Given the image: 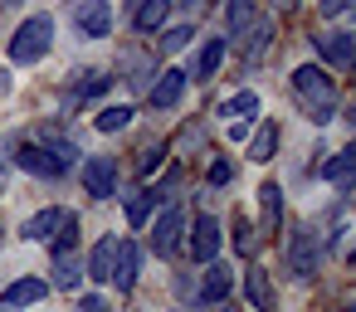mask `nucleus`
<instances>
[{
	"label": "nucleus",
	"instance_id": "1",
	"mask_svg": "<svg viewBox=\"0 0 356 312\" xmlns=\"http://www.w3.org/2000/svg\"><path fill=\"white\" fill-rule=\"evenodd\" d=\"M288 88H293V98H298V108H302V117H307L312 127L337 122L341 93H337V79H327V69H317V64H298V69L288 74Z\"/></svg>",
	"mask_w": 356,
	"mask_h": 312
},
{
	"label": "nucleus",
	"instance_id": "2",
	"mask_svg": "<svg viewBox=\"0 0 356 312\" xmlns=\"http://www.w3.org/2000/svg\"><path fill=\"white\" fill-rule=\"evenodd\" d=\"M49 49H54V15H44V10L25 15V20L10 30V40H6V59H10L15 69H30V64L49 59Z\"/></svg>",
	"mask_w": 356,
	"mask_h": 312
},
{
	"label": "nucleus",
	"instance_id": "3",
	"mask_svg": "<svg viewBox=\"0 0 356 312\" xmlns=\"http://www.w3.org/2000/svg\"><path fill=\"white\" fill-rule=\"evenodd\" d=\"M322 254H327V244H322V234H317L312 224H293V229H288V239H283V268H288L298 283L317 278Z\"/></svg>",
	"mask_w": 356,
	"mask_h": 312
},
{
	"label": "nucleus",
	"instance_id": "4",
	"mask_svg": "<svg viewBox=\"0 0 356 312\" xmlns=\"http://www.w3.org/2000/svg\"><path fill=\"white\" fill-rule=\"evenodd\" d=\"M312 54H317V69L351 74L356 69V35H346V30H317L312 35Z\"/></svg>",
	"mask_w": 356,
	"mask_h": 312
},
{
	"label": "nucleus",
	"instance_id": "5",
	"mask_svg": "<svg viewBox=\"0 0 356 312\" xmlns=\"http://www.w3.org/2000/svg\"><path fill=\"white\" fill-rule=\"evenodd\" d=\"M152 249L161 254V258H176L181 249H186V210H181V200L176 205H166L161 215H152Z\"/></svg>",
	"mask_w": 356,
	"mask_h": 312
},
{
	"label": "nucleus",
	"instance_id": "6",
	"mask_svg": "<svg viewBox=\"0 0 356 312\" xmlns=\"http://www.w3.org/2000/svg\"><path fill=\"white\" fill-rule=\"evenodd\" d=\"M186 249L195 263H215L220 258V220L210 210H200L195 220H186Z\"/></svg>",
	"mask_w": 356,
	"mask_h": 312
},
{
	"label": "nucleus",
	"instance_id": "7",
	"mask_svg": "<svg viewBox=\"0 0 356 312\" xmlns=\"http://www.w3.org/2000/svg\"><path fill=\"white\" fill-rule=\"evenodd\" d=\"M10 166H20V171L35 176V181H64V176H69L40 142H15V147H10Z\"/></svg>",
	"mask_w": 356,
	"mask_h": 312
},
{
	"label": "nucleus",
	"instance_id": "8",
	"mask_svg": "<svg viewBox=\"0 0 356 312\" xmlns=\"http://www.w3.org/2000/svg\"><path fill=\"white\" fill-rule=\"evenodd\" d=\"M79 176H83L88 200H113V195H118V161H113V156H88Z\"/></svg>",
	"mask_w": 356,
	"mask_h": 312
},
{
	"label": "nucleus",
	"instance_id": "9",
	"mask_svg": "<svg viewBox=\"0 0 356 312\" xmlns=\"http://www.w3.org/2000/svg\"><path fill=\"white\" fill-rule=\"evenodd\" d=\"M74 30L83 40H108L113 35V6L108 0H79L74 6Z\"/></svg>",
	"mask_w": 356,
	"mask_h": 312
},
{
	"label": "nucleus",
	"instance_id": "10",
	"mask_svg": "<svg viewBox=\"0 0 356 312\" xmlns=\"http://www.w3.org/2000/svg\"><path fill=\"white\" fill-rule=\"evenodd\" d=\"M186 83H191V79H186L181 69L156 74V79H152V93H147V108H152V113H171V108L186 98Z\"/></svg>",
	"mask_w": 356,
	"mask_h": 312
},
{
	"label": "nucleus",
	"instance_id": "11",
	"mask_svg": "<svg viewBox=\"0 0 356 312\" xmlns=\"http://www.w3.org/2000/svg\"><path fill=\"white\" fill-rule=\"evenodd\" d=\"M142 278V244L137 239H118V263H113V288L127 297Z\"/></svg>",
	"mask_w": 356,
	"mask_h": 312
},
{
	"label": "nucleus",
	"instance_id": "12",
	"mask_svg": "<svg viewBox=\"0 0 356 312\" xmlns=\"http://www.w3.org/2000/svg\"><path fill=\"white\" fill-rule=\"evenodd\" d=\"M229 288H234V268L215 258V263H205V273H200V283H195V297H200L205 307H215V302L229 297Z\"/></svg>",
	"mask_w": 356,
	"mask_h": 312
},
{
	"label": "nucleus",
	"instance_id": "13",
	"mask_svg": "<svg viewBox=\"0 0 356 312\" xmlns=\"http://www.w3.org/2000/svg\"><path fill=\"white\" fill-rule=\"evenodd\" d=\"M49 297V278H15V283H6V293H0V307H10V312H20V307H35V302H44Z\"/></svg>",
	"mask_w": 356,
	"mask_h": 312
},
{
	"label": "nucleus",
	"instance_id": "14",
	"mask_svg": "<svg viewBox=\"0 0 356 312\" xmlns=\"http://www.w3.org/2000/svg\"><path fill=\"white\" fill-rule=\"evenodd\" d=\"M317 171H322V181H332L337 190L351 195V186H356V142H346V147H341L332 161H322Z\"/></svg>",
	"mask_w": 356,
	"mask_h": 312
},
{
	"label": "nucleus",
	"instance_id": "15",
	"mask_svg": "<svg viewBox=\"0 0 356 312\" xmlns=\"http://www.w3.org/2000/svg\"><path fill=\"white\" fill-rule=\"evenodd\" d=\"M273 151H278V122H273V117H259V127H254L249 142H244V156L259 161V166H268Z\"/></svg>",
	"mask_w": 356,
	"mask_h": 312
},
{
	"label": "nucleus",
	"instance_id": "16",
	"mask_svg": "<svg viewBox=\"0 0 356 312\" xmlns=\"http://www.w3.org/2000/svg\"><path fill=\"white\" fill-rule=\"evenodd\" d=\"M113 263H118V234H103V239L88 249L83 273H88L93 283H108V278H113Z\"/></svg>",
	"mask_w": 356,
	"mask_h": 312
},
{
	"label": "nucleus",
	"instance_id": "17",
	"mask_svg": "<svg viewBox=\"0 0 356 312\" xmlns=\"http://www.w3.org/2000/svg\"><path fill=\"white\" fill-rule=\"evenodd\" d=\"M215 117H229V127H234V122L254 127V122H259V93H254V88H244V93L225 98V103L215 108Z\"/></svg>",
	"mask_w": 356,
	"mask_h": 312
},
{
	"label": "nucleus",
	"instance_id": "18",
	"mask_svg": "<svg viewBox=\"0 0 356 312\" xmlns=\"http://www.w3.org/2000/svg\"><path fill=\"white\" fill-rule=\"evenodd\" d=\"M59 220H64V210H59V205H44V210H35V215L20 224V239H30V244H49L54 229H59Z\"/></svg>",
	"mask_w": 356,
	"mask_h": 312
},
{
	"label": "nucleus",
	"instance_id": "19",
	"mask_svg": "<svg viewBox=\"0 0 356 312\" xmlns=\"http://www.w3.org/2000/svg\"><path fill=\"white\" fill-rule=\"evenodd\" d=\"M127 20H132L137 35H161L166 20H171V0H147V6H137Z\"/></svg>",
	"mask_w": 356,
	"mask_h": 312
},
{
	"label": "nucleus",
	"instance_id": "20",
	"mask_svg": "<svg viewBox=\"0 0 356 312\" xmlns=\"http://www.w3.org/2000/svg\"><path fill=\"white\" fill-rule=\"evenodd\" d=\"M225 54H229V40H225V35L205 40V44H200V54H195V83H210V79L220 74Z\"/></svg>",
	"mask_w": 356,
	"mask_h": 312
},
{
	"label": "nucleus",
	"instance_id": "21",
	"mask_svg": "<svg viewBox=\"0 0 356 312\" xmlns=\"http://www.w3.org/2000/svg\"><path fill=\"white\" fill-rule=\"evenodd\" d=\"M268 44H273V20H254L249 30H244V64L254 69V64H264V54H268Z\"/></svg>",
	"mask_w": 356,
	"mask_h": 312
},
{
	"label": "nucleus",
	"instance_id": "22",
	"mask_svg": "<svg viewBox=\"0 0 356 312\" xmlns=\"http://www.w3.org/2000/svg\"><path fill=\"white\" fill-rule=\"evenodd\" d=\"M259 210H264V234H278L283 229V186L278 181L259 186Z\"/></svg>",
	"mask_w": 356,
	"mask_h": 312
},
{
	"label": "nucleus",
	"instance_id": "23",
	"mask_svg": "<svg viewBox=\"0 0 356 312\" xmlns=\"http://www.w3.org/2000/svg\"><path fill=\"white\" fill-rule=\"evenodd\" d=\"M244 297L254 302V312H273V307H278V297H273V283H268V273H264L259 263L244 273Z\"/></svg>",
	"mask_w": 356,
	"mask_h": 312
},
{
	"label": "nucleus",
	"instance_id": "24",
	"mask_svg": "<svg viewBox=\"0 0 356 312\" xmlns=\"http://www.w3.org/2000/svg\"><path fill=\"white\" fill-rule=\"evenodd\" d=\"M35 142H40V147H44V151H49V156H54V161L64 166V171H74V166H79V147H74V142H69L64 132H54V127H44V132H40Z\"/></svg>",
	"mask_w": 356,
	"mask_h": 312
},
{
	"label": "nucleus",
	"instance_id": "25",
	"mask_svg": "<svg viewBox=\"0 0 356 312\" xmlns=\"http://www.w3.org/2000/svg\"><path fill=\"white\" fill-rule=\"evenodd\" d=\"M49 273H54L49 288H79L83 283V258L79 254H54L49 258Z\"/></svg>",
	"mask_w": 356,
	"mask_h": 312
},
{
	"label": "nucleus",
	"instance_id": "26",
	"mask_svg": "<svg viewBox=\"0 0 356 312\" xmlns=\"http://www.w3.org/2000/svg\"><path fill=\"white\" fill-rule=\"evenodd\" d=\"M229 244H234L239 258H254V254H259V229H254L249 215H234V220H229Z\"/></svg>",
	"mask_w": 356,
	"mask_h": 312
},
{
	"label": "nucleus",
	"instance_id": "27",
	"mask_svg": "<svg viewBox=\"0 0 356 312\" xmlns=\"http://www.w3.org/2000/svg\"><path fill=\"white\" fill-rule=\"evenodd\" d=\"M132 117H137V108H132V103H113V108H103V113L93 117V127H98V132H108V137H118V132H127V127H132Z\"/></svg>",
	"mask_w": 356,
	"mask_h": 312
},
{
	"label": "nucleus",
	"instance_id": "28",
	"mask_svg": "<svg viewBox=\"0 0 356 312\" xmlns=\"http://www.w3.org/2000/svg\"><path fill=\"white\" fill-rule=\"evenodd\" d=\"M74 249H79V215L64 210V220H59V229H54V239H49V258H54V254H74Z\"/></svg>",
	"mask_w": 356,
	"mask_h": 312
},
{
	"label": "nucleus",
	"instance_id": "29",
	"mask_svg": "<svg viewBox=\"0 0 356 312\" xmlns=\"http://www.w3.org/2000/svg\"><path fill=\"white\" fill-rule=\"evenodd\" d=\"M176 190H181V166H171V171H166V176H161L156 186H147V195H152V205H161V210L181 200Z\"/></svg>",
	"mask_w": 356,
	"mask_h": 312
},
{
	"label": "nucleus",
	"instance_id": "30",
	"mask_svg": "<svg viewBox=\"0 0 356 312\" xmlns=\"http://www.w3.org/2000/svg\"><path fill=\"white\" fill-rule=\"evenodd\" d=\"M191 40H195V25H166V30L156 35V49H161V54H181Z\"/></svg>",
	"mask_w": 356,
	"mask_h": 312
},
{
	"label": "nucleus",
	"instance_id": "31",
	"mask_svg": "<svg viewBox=\"0 0 356 312\" xmlns=\"http://www.w3.org/2000/svg\"><path fill=\"white\" fill-rule=\"evenodd\" d=\"M254 20H259V15H254V6H249V0H234V6L225 10V25H229V35H225V40H239V35H244Z\"/></svg>",
	"mask_w": 356,
	"mask_h": 312
},
{
	"label": "nucleus",
	"instance_id": "32",
	"mask_svg": "<svg viewBox=\"0 0 356 312\" xmlns=\"http://www.w3.org/2000/svg\"><path fill=\"white\" fill-rule=\"evenodd\" d=\"M152 215H156V205H152V195H147V190L127 195V224H132V229H147V224H152Z\"/></svg>",
	"mask_w": 356,
	"mask_h": 312
},
{
	"label": "nucleus",
	"instance_id": "33",
	"mask_svg": "<svg viewBox=\"0 0 356 312\" xmlns=\"http://www.w3.org/2000/svg\"><path fill=\"white\" fill-rule=\"evenodd\" d=\"M108 88H113V79H108V74H79L74 98H83V103H88V98H103Z\"/></svg>",
	"mask_w": 356,
	"mask_h": 312
},
{
	"label": "nucleus",
	"instance_id": "34",
	"mask_svg": "<svg viewBox=\"0 0 356 312\" xmlns=\"http://www.w3.org/2000/svg\"><path fill=\"white\" fill-rule=\"evenodd\" d=\"M161 156H166V142H147V147H142V156H137V171H142V176H152V171L161 166Z\"/></svg>",
	"mask_w": 356,
	"mask_h": 312
},
{
	"label": "nucleus",
	"instance_id": "35",
	"mask_svg": "<svg viewBox=\"0 0 356 312\" xmlns=\"http://www.w3.org/2000/svg\"><path fill=\"white\" fill-rule=\"evenodd\" d=\"M229 176H234V166H229L225 156H220V161H210V171H205V181H210V186H229Z\"/></svg>",
	"mask_w": 356,
	"mask_h": 312
},
{
	"label": "nucleus",
	"instance_id": "36",
	"mask_svg": "<svg viewBox=\"0 0 356 312\" xmlns=\"http://www.w3.org/2000/svg\"><path fill=\"white\" fill-rule=\"evenodd\" d=\"M79 312H108V302H103V297H98V293H88V297H83V302H79Z\"/></svg>",
	"mask_w": 356,
	"mask_h": 312
},
{
	"label": "nucleus",
	"instance_id": "37",
	"mask_svg": "<svg viewBox=\"0 0 356 312\" xmlns=\"http://www.w3.org/2000/svg\"><path fill=\"white\" fill-rule=\"evenodd\" d=\"M322 15H327V20H346V15H351V6H322Z\"/></svg>",
	"mask_w": 356,
	"mask_h": 312
},
{
	"label": "nucleus",
	"instance_id": "38",
	"mask_svg": "<svg viewBox=\"0 0 356 312\" xmlns=\"http://www.w3.org/2000/svg\"><path fill=\"white\" fill-rule=\"evenodd\" d=\"M341 122H346V127H356V103H351V108L341 113Z\"/></svg>",
	"mask_w": 356,
	"mask_h": 312
},
{
	"label": "nucleus",
	"instance_id": "39",
	"mask_svg": "<svg viewBox=\"0 0 356 312\" xmlns=\"http://www.w3.org/2000/svg\"><path fill=\"white\" fill-rule=\"evenodd\" d=\"M0 93H10V69H0Z\"/></svg>",
	"mask_w": 356,
	"mask_h": 312
},
{
	"label": "nucleus",
	"instance_id": "40",
	"mask_svg": "<svg viewBox=\"0 0 356 312\" xmlns=\"http://www.w3.org/2000/svg\"><path fill=\"white\" fill-rule=\"evenodd\" d=\"M346 263H351V268H356V249H351V254H346Z\"/></svg>",
	"mask_w": 356,
	"mask_h": 312
},
{
	"label": "nucleus",
	"instance_id": "41",
	"mask_svg": "<svg viewBox=\"0 0 356 312\" xmlns=\"http://www.w3.org/2000/svg\"><path fill=\"white\" fill-rule=\"evenodd\" d=\"M341 312H356V302H351V307H341Z\"/></svg>",
	"mask_w": 356,
	"mask_h": 312
},
{
	"label": "nucleus",
	"instance_id": "42",
	"mask_svg": "<svg viewBox=\"0 0 356 312\" xmlns=\"http://www.w3.org/2000/svg\"><path fill=\"white\" fill-rule=\"evenodd\" d=\"M171 312H186V307H171Z\"/></svg>",
	"mask_w": 356,
	"mask_h": 312
},
{
	"label": "nucleus",
	"instance_id": "43",
	"mask_svg": "<svg viewBox=\"0 0 356 312\" xmlns=\"http://www.w3.org/2000/svg\"><path fill=\"white\" fill-rule=\"evenodd\" d=\"M0 312H10V307H0Z\"/></svg>",
	"mask_w": 356,
	"mask_h": 312
},
{
	"label": "nucleus",
	"instance_id": "44",
	"mask_svg": "<svg viewBox=\"0 0 356 312\" xmlns=\"http://www.w3.org/2000/svg\"><path fill=\"white\" fill-rule=\"evenodd\" d=\"M351 195H356V186H351Z\"/></svg>",
	"mask_w": 356,
	"mask_h": 312
},
{
	"label": "nucleus",
	"instance_id": "45",
	"mask_svg": "<svg viewBox=\"0 0 356 312\" xmlns=\"http://www.w3.org/2000/svg\"><path fill=\"white\" fill-rule=\"evenodd\" d=\"M0 234H6V229H0Z\"/></svg>",
	"mask_w": 356,
	"mask_h": 312
}]
</instances>
